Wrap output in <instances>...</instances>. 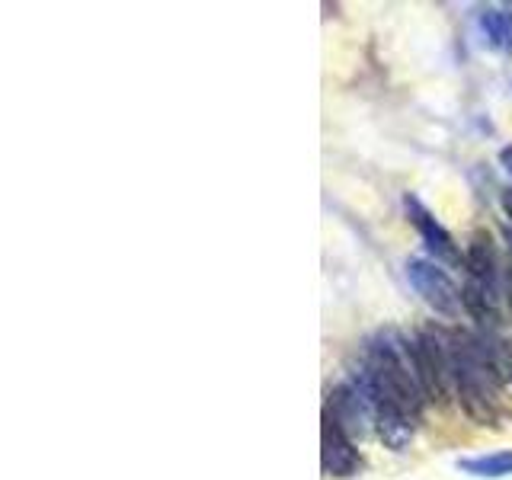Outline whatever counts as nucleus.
I'll use <instances>...</instances> for the list:
<instances>
[{
  "instance_id": "8",
  "label": "nucleus",
  "mask_w": 512,
  "mask_h": 480,
  "mask_svg": "<svg viewBox=\"0 0 512 480\" xmlns=\"http://www.w3.org/2000/svg\"><path fill=\"white\" fill-rule=\"evenodd\" d=\"M455 468L477 480H506L512 477V448H500V452H480V455H464L455 461Z\"/></svg>"
},
{
  "instance_id": "11",
  "label": "nucleus",
  "mask_w": 512,
  "mask_h": 480,
  "mask_svg": "<svg viewBox=\"0 0 512 480\" xmlns=\"http://www.w3.org/2000/svg\"><path fill=\"white\" fill-rule=\"evenodd\" d=\"M480 340H484V352L493 375L503 384H512V340H487V336H480Z\"/></svg>"
},
{
  "instance_id": "7",
  "label": "nucleus",
  "mask_w": 512,
  "mask_h": 480,
  "mask_svg": "<svg viewBox=\"0 0 512 480\" xmlns=\"http://www.w3.org/2000/svg\"><path fill=\"white\" fill-rule=\"evenodd\" d=\"M464 269H468V279L490 288V292H500V260H496V244L487 231H474L464 244Z\"/></svg>"
},
{
  "instance_id": "2",
  "label": "nucleus",
  "mask_w": 512,
  "mask_h": 480,
  "mask_svg": "<svg viewBox=\"0 0 512 480\" xmlns=\"http://www.w3.org/2000/svg\"><path fill=\"white\" fill-rule=\"evenodd\" d=\"M410 365L416 381L432 404H448L452 397V349H448V330L439 327H420L413 336H404Z\"/></svg>"
},
{
  "instance_id": "6",
  "label": "nucleus",
  "mask_w": 512,
  "mask_h": 480,
  "mask_svg": "<svg viewBox=\"0 0 512 480\" xmlns=\"http://www.w3.org/2000/svg\"><path fill=\"white\" fill-rule=\"evenodd\" d=\"M324 410L343 426V432L349 439H362L365 432L375 426L372 400H368L359 378L346 381V384H336V388L330 391V400H327Z\"/></svg>"
},
{
  "instance_id": "10",
  "label": "nucleus",
  "mask_w": 512,
  "mask_h": 480,
  "mask_svg": "<svg viewBox=\"0 0 512 480\" xmlns=\"http://www.w3.org/2000/svg\"><path fill=\"white\" fill-rule=\"evenodd\" d=\"M480 32L496 52H512V10L506 7H487L480 13Z\"/></svg>"
},
{
  "instance_id": "13",
  "label": "nucleus",
  "mask_w": 512,
  "mask_h": 480,
  "mask_svg": "<svg viewBox=\"0 0 512 480\" xmlns=\"http://www.w3.org/2000/svg\"><path fill=\"white\" fill-rule=\"evenodd\" d=\"M500 167L512 176V144H509V148H503V151H500Z\"/></svg>"
},
{
  "instance_id": "12",
  "label": "nucleus",
  "mask_w": 512,
  "mask_h": 480,
  "mask_svg": "<svg viewBox=\"0 0 512 480\" xmlns=\"http://www.w3.org/2000/svg\"><path fill=\"white\" fill-rule=\"evenodd\" d=\"M500 208H503V215L512 221V186L500 192Z\"/></svg>"
},
{
  "instance_id": "3",
  "label": "nucleus",
  "mask_w": 512,
  "mask_h": 480,
  "mask_svg": "<svg viewBox=\"0 0 512 480\" xmlns=\"http://www.w3.org/2000/svg\"><path fill=\"white\" fill-rule=\"evenodd\" d=\"M404 276L432 314H439L445 320L461 317V311H464L461 288L455 285L452 276H448L442 263L426 260V256H410L404 263Z\"/></svg>"
},
{
  "instance_id": "5",
  "label": "nucleus",
  "mask_w": 512,
  "mask_h": 480,
  "mask_svg": "<svg viewBox=\"0 0 512 480\" xmlns=\"http://www.w3.org/2000/svg\"><path fill=\"white\" fill-rule=\"evenodd\" d=\"M320 471L330 480H349L362 471V455L356 439H349L343 426L324 410V426H320Z\"/></svg>"
},
{
  "instance_id": "4",
  "label": "nucleus",
  "mask_w": 512,
  "mask_h": 480,
  "mask_svg": "<svg viewBox=\"0 0 512 480\" xmlns=\"http://www.w3.org/2000/svg\"><path fill=\"white\" fill-rule=\"evenodd\" d=\"M404 215L416 228L420 240L426 244V250L436 256V263L445 266H464V250H458L455 237L448 234L445 224L429 212V205L416 196V192H404Z\"/></svg>"
},
{
  "instance_id": "1",
  "label": "nucleus",
  "mask_w": 512,
  "mask_h": 480,
  "mask_svg": "<svg viewBox=\"0 0 512 480\" xmlns=\"http://www.w3.org/2000/svg\"><path fill=\"white\" fill-rule=\"evenodd\" d=\"M452 349V391L461 413L477 426H503L509 407L503 404V381L493 375L484 340L468 333H448Z\"/></svg>"
},
{
  "instance_id": "9",
  "label": "nucleus",
  "mask_w": 512,
  "mask_h": 480,
  "mask_svg": "<svg viewBox=\"0 0 512 480\" xmlns=\"http://www.w3.org/2000/svg\"><path fill=\"white\" fill-rule=\"evenodd\" d=\"M461 298H464V314H468L471 320H477L480 327L493 330L496 324H500V308H496L500 292H490V288L468 279V285L461 288Z\"/></svg>"
}]
</instances>
